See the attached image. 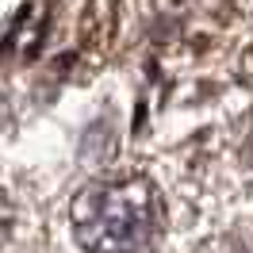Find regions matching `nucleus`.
I'll list each match as a JSON object with an SVG mask.
<instances>
[{"label":"nucleus","mask_w":253,"mask_h":253,"mask_svg":"<svg viewBox=\"0 0 253 253\" xmlns=\"http://www.w3.org/2000/svg\"><path fill=\"white\" fill-rule=\"evenodd\" d=\"M8 234H12V200L0 192V246L8 242Z\"/></svg>","instance_id":"nucleus-2"},{"label":"nucleus","mask_w":253,"mask_h":253,"mask_svg":"<svg viewBox=\"0 0 253 253\" xmlns=\"http://www.w3.org/2000/svg\"><path fill=\"white\" fill-rule=\"evenodd\" d=\"M69 226L84 253H150L165 226V204L146 176H100L73 196Z\"/></svg>","instance_id":"nucleus-1"}]
</instances>
